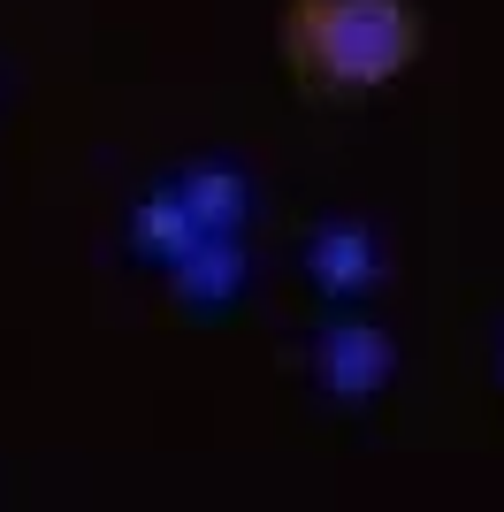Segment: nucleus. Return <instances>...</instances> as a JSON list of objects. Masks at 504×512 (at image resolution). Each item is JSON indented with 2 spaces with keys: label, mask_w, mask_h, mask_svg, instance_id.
I'll return each mask as SVG.
<instances>
[{
  "label": "nucleus",
  "mask_w": 504,
  "mask_h": 512,
  "mask_svg": "<svg viewBox=\"0 0 504 512\" xmlns=\"http://www.w3.org/2000/svg\"><path fill=\"white\" fill-rule=\"evenodd\" d=\"M291 69L321 92H375L420 54V16L405 0H291Z\"/></svg>",
  "instance_id": "obj_1"
},
{
  "label": "nucleus",
  "mask_w": 504,
  "mask_h": 512,
  "mask_svg": "<svg viewBox=\"0 0 504 512\" xmlns=\"http://www.w3.org/2000/svg\"><path fill=\"white\" fill-rule=\"evenodd\" d=\"M390 375H398V344H390V329H375V321H329L314 337V383L329 390L336 406H367V398H382L390 390Z\"/></svg>",
  "instance_id": "obj_2"
},
{
  "label": "nucleus",
  "mask_w": 504,
  "mask_h": 512,
  "mask_svg": "<svg viewBox=\"0 0 504 512\" xmlns=\"http://www.w3.org/2000/svg\"><path fill=\"white\" fill-rule=\"evenodd\" d=\"M306 276H314L321 299H367V291L390 276V253H382V237L367 230V222L329 214V222H314V237H306Z\"/></svg>",
  "instance_id": "obj_3"
},
{
  "label": "nucleus",
  "mask_w": 504,
  "mask_h": 512,
  "mask_svg": "<svg viewBox=\"0 0 504 512\" xmlns=\"http://www.w3.org/2000/svg\"><path fill=\"white\" fill-rule=\"evenodd\" d=\"M161 276H168V291H176L184 314H230L245 299V276H252L245 237H199L184 260H168Z\"/></svg>",
  "instance_id": "obj_4"
},
{
  "label": "nucleus",
  "mask_w": 504,
  "mask_h": 512,
  "mask_svg": "<svg viewBox=\"0 0 504 512\" xmlns=\"http://www.w3.org/2000/svg\"><path fill=\"white\" fill-rule=\"evenodd\" d=\"M168 184H176V199L191 207V222H199L207 237H245L252 207H260L252 169H237V161H184Z\"/></svg>",
  "instance_id": "obj_5"
},
{
  "label": "nucleus",
  "mask_w": 504,
  "mask_h": 512,
  "mask_svg": "<svg viewBox=\"0 0 504 512\" xmlns=\"http://www.w3.org/2000/svg\"><path fill=\"white\" fill-rule=\"evenodd\" d=\"M199 237H207V230L191 222V207L176 199V184H168V176L153 184L146 199H138V207H130V253H138V260H153V268L184 260L191 245H199Z\"/></svg>",
  "instance_id": "obj_6"
},
{
  "label": "nucleus",
  "mask_w": 504,
  "mask_h": 512,
  "mask_svg": "<svg viewBox=\"0 0 504 512\" xmlns=\"http://www.w3.org/2000/svg\"><path fill=\"white\" fill-rule=\"evenodd\" d=\"M497 367H504V337H497Z\"/></svg>",
  "instance_id": "obj_7"
}]
</instances>
